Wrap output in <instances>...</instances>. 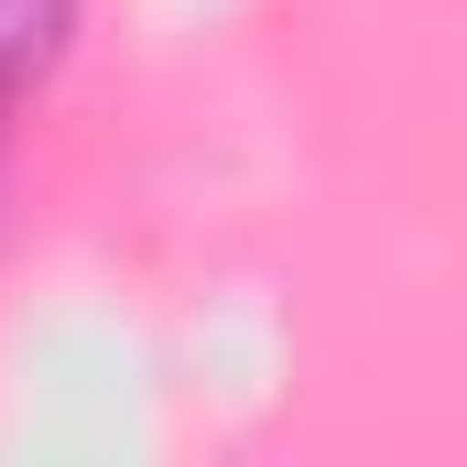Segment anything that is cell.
<instances>
[{
    "instance_id": "1",
    "label": "cell",
    "mask_w": 467,
    "mask_h": 467,
    "mask_svg": "<svg viewBox=\"0 0 467 467\" xmlns=\"http://www.w3.org/2000/svg\"><path fill=\"white\" fill-rule=\"evenodd\" d=\"M77 44V0H0V88L55 77Z\"/></svg>"
}]
</instances>
